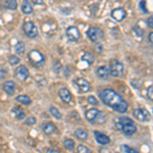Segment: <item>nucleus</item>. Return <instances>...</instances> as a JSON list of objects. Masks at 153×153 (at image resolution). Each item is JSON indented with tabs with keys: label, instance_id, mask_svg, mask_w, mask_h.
<instances>
[{
	"label": "nucleus",
	"instance_id": "9d476101",
	"mask_svg": "<svg viewBox=\"0 0 153 153\" xmlns=\"http://www.w3.org/2000/svg\"><path fill=\"white\" fill-rule=\"evenodd\" d=\"M75 84L79 89V92H81V93H86L90 90V83L83 78L76 79L75 81Z\"/></svg>",
	"mask_w": 153,
	"mask_h": 153
},
{
	"label": "nucleus",
	"instance_id": "5701e85b",
	"mask_svg": "<svg viewBox=\"0 0 153 153\" xmlns=\"http://www.w3.org/2000/svg\"><path fill=\"white\" fill-rule=\"evenodd\" d=\"M25 50H26V45H25V43H23V42H19V43L16 45V47H14V51H16L19 55L24 54Z\"/></svg>",
	"mask_w": 153,
	"mask_h": 153
},
{
	"label": "nucleus",
	"instance_id": "4c0bfd02",
	"mask_svg": "<svg viewBox=\"0 0 153 153\" xmlns=\"http://www.w3.org/2000/svg\"><path fill=\"white\" fill-rule=\"evenodd\" d=\"M148 41H149L150 43H152L153 42V33L149 34V36H148Z\"/></svg>",
	"mask_w": 153,
	"mask_h": 153
},
{
	"label": "nucleus",
	"instance_id": "6e6552de",
	"mask_svg": "<svg viewBox=\"0 0 153 153\" xmlns=\"http://www.w3.org/2000/svg\"><path fill=\"white\" fill-rule=\"evenodd\" d=\"M23 29H24V32L29 38L33 39V38H36L38 36V29L37 27L35 26V24L33 22H26L23 26Z\"/></svg>",
	"mask_w": 153,
	"mask_h": 153
},
{
	"label": "nucleus",
	"instance_id": "f03ea898",
	"mask_svg": "<svg viewBox=\"0 0 153 153\" xmlns=\"http://www.w3.org/2000/svg\"><path fill=\"white\" fill-rule=\"evenodd\" d=\"M85 117L88 122L91 123V124H95V123L96 124H104L106 120L104 113L99 111L96 108H91V109L87 110Z\"/></svg>",
	"mask_w": 153,
	"mask_h": 153
},
{
	"label": "nucleus",
	"instance_id": "b1692460",
	"mask_svg": "<svg viewBox=\"0 0 153 153\" xmlns=\"http://www.w3.org/2000/svg\"><path fill=\"white\" fill-rule=\"evenodd\" d=\"M82 60H83V61H86V62L88 63V65H90L91 63L94 62V56H93L91 53L86 52V53L82 56Z\"/></svg>",
	"mask_w": 153,
	"mask_h": 153
},
{
	"label": "nucleus",
	"instance_id": "a211bd4d",
	"mask_svg": "<svg viewBox=\"0 0 153 153\" xmlns=\"http://www.w3.org/2000/svg\"><path fill=\"white\" fill-rule=\"evenodd\" d=\"M75 136L76 139L80 140V141H86L88 139V133L84 129H76Z\"/></svg>",
	"mask_w": 153,
	"mask_h": 153
},
{
	"label": "nucleus",
	"instance_id": "aec40b11",
	"mask_svg": "<svg viewBox=\"0 0 153 153\" xmlns=\"http://www.w3.org/2000/svg\"><path fill=\"white\" fill-rule=\"evenodd\" d=\"M22 11L24 12L25 14H30L33 12V6L31 5V3H30L29 1H27V0H25V1L22 3Z\"/></svg>",
	"mask_w": 153,
	"mask_h": 153
},
{
	"label": "nucleus",
	"instance_id": "c85d7f7f",
	"mask_svg": "<svg viewBox=\"0 0 153 153\" xmlns=\"http://www.w3.org/2000/svg\"><path fill=\"white\" fill-rule=\"evenodd\" d=\"M117 122H120L122 125H133L134 124V122H133L130 117H120V118H118Z\"/></svg>",
	"mask_w": 153,
	"mask_h": 153
},
{
	"label": "nucleus",
	"instance_id": "c9c22d12",
	"mask_svg": "<svg viewBox=\"0 0 153 153\" xmlns=\"http://www.w3.org/2000/svg\"><path fill=\"white\" fill-rule=\"evenodd\" d=\"M147 24H148V27H149L150 29H152V28H153V18H152V16H150V18L148 19Z\"/></svg>",
	"mask_w": 153,
	"mask_h": 153
},
{
	"label": "nucleus",
	"instance_id": "1a4fd4ad",
	"mask_svg": "<svg viewBox=\"0 0 153 153\" xmlns=\"http://www.w3.org/2000/svg\"><path fill=\"white\" fill-rule=\"evenodd\" d=\"M66 37L70 41L76 42L81 37L80 31L76 27H68V30H66Z\"/></svg>",
	"mask_w": 153,
	"mask_h": 153
},
{
	"label": "nucleus",
	"instance_id": "f8f14e48",
	"mask_svg": "<svg viewBox=\"0 0 153 153\" xmlns=\"http://www.w3.org/2000/svg\"><path fill=\"white\" fill-rule=\"evenodd\" d=\"M126 16H127V12L124 8L120 7V8H115L111 11V18L117 22H122L124 21Z\"/></svg>",
	"mask_w": 153,
	"mask_h": 153
},
{
	"label": "nucleus",
	"instance_id": "20e7f679",
	"mask_svg": "<svg viewBox=\"0 0 153 153\" xmlns=\"http://www.w3.org/2000/svg\"><path fill=\"white\" fill-rule=\"evenodd\" d=\"M29 58L31 60L32 65H34L35 66L41 68L44 65L45 63V57L42 53L39 52L38 50H31L29 53Z\"/></svg>",
	"mask_w": 153,
	"mask_h": 153
},
{
	"label": "nucleus",
	"instance_id": "4be33fe9",
	"mask_svg": "<svg viewBox=\"0 0 153 153\" xmlns=\"http://www.w3.org/2000/svg\"><path fill=\"white\" fill-rule=\"evenodd\" d=\"M4 6H5V8L8 9V10H16V7H18V2H16V0H8V1L5 2Z\"/></svg>",
	"mask_w": 153,
	"mask_h": 153
},
{
	"label": "nucleus",
	"instance_id": "423d86ee",
	"mask_svg": "<svg viewBox=\"0 0 153 153\" xmlns=\"http://www.w3.org/2000/svg\"><path fill=\"white\" fill-rule=\"evenodd\" d=\"M133 115L139 122H149L151 120V114L145 108H137L133 111Z\"/></svg>",
	"mask_w": 153,
	"mask_h": 153
},
{
	"label": "nucleus",
	"instance_id": "ddd939ff",
	"mask_svg": "<svg viewBox=\"0 0 153 153\" xmlns=\"http://www.w3.org/2000/svg\"><path fill=\"white\" fill-rule=\"evenodd\" d=\"M94 136L97 143H99L100 145H107L108 143L110 142V139L107 135L103 134V133H100L99 131H95L94 132Z\"/></svg>",
	"mask_w": 153,
	"mask_h": 153
},
{
	"label": "nucleus",
	"instance_id": "393cba45",
	"mask_svg": "<svg viewBox=\"0 0 153 153\" xmlns=\"http://www.w3.org/2000/svg\"><path fill=\"white\" fill-rule=\"evenodd\" d=\"M49 112L51 113V115H53V117L55 118H57V120H60V118L62 117V115L59 112V110L56 107H53V106H51V107L49 108Z\"/></svg>",
	"mask_w": 153,
	"mask_h": 153
},
{
	"label": "nucleus",
	"instance_id": "a19ab883",
	"mask_svg": "<svg viewBox=\"0 0 153 153\" xmlns=\"http://www.w3.org/2000/svg\"><path fill=\"white\" fill-rule=\"evenodd\" d=\"M16 153H19V152H16Z\"/></svg>",
	"mask_w": 153,
	"mask_h": 153
},
{
	"label": "nucleus",
	"instance_id": "2eb2a0df",
	"mask_svg": "<svg viewBox=\"0 0 153 153\" xmlns=\"http://www.w3.org/2000/svg\"><path fill=\"white\" fill-rule=\"evenodd\" d=\"M3 90L5 91V93H7L8 95H13L16 92V84L12 81H6L5 83H3Z\"/></svg>",
	"mask_w": 153,
	"mask_h": 153
},
{
	"label": "nucleus",
	"instance_id": "6ab92c4d",
	"mask_svg": "<svg viewBox=\"0 0 153 153\" xmlns=\"http://www.w3.org/2000/svg\"><path fill=\"white\" fill-rule=\"evenodd\" d=\"M11 113H12V115L16 118H18V120H23V118L26 117V113H25L19 107H13L11 109Z\"/></svg>",
	"mask_w": 153,
	"mask_h": 153
},
{
	"label": "nucleus",
	"instance_id": "473e14b6",
	"mask_svg": "<svg viewBox=\"0 0 153 153\" xmlns=\"http://www.w3.org/2000/svg\"><path fill=\"white\" fill-rule=\"evenodd\" d=\"M87 100H88V102L90 103V104H92V105H98L99 104V102H98V100L96 99V98L94 97V96H89V97L87 98Z\"/></svg>",
	"mask_w": 153,
	"mask_h": 153
},
{
	"label": "nucleus",
	"instance_id": "dca6fc26",
	"mask_svg": "<svg viewBox=\"0 0 153 153\" xmlns=\"http://www.w3.org/2000/svg\"><path fill=\"white\" fill-rule=\"evenodd\" d=\"M96 75H97L98 78L100 79H107L109 76V71H108V68L105 65L99 66V68L96 70Z\"/></svg>",
	"mask_w": 153,
	"mask_h": 153
},
{
	"label": "nucleus",
	"instance_id": "2f4dec72",
	"mask_svg": "<svg viewBox=\"0 0 153 153\" xmlns=\"http://www.w3.org/2000/svg\"><path fill=\"white\" fill-rule=\"evenodd\" d=\"M123 148H124L126 153H140L138 150H136V149H134V148L128 146V145H123Z\"/></svg>",
	"mask_w": 153,
	"mask_h": 153
},
{
	"label": "nucleus",
	"instance_id": "58836bf2",
	"mask_svg": "<svg viewBox=\"0 0 153 153\" xmlns=\"http://www.w3.org/2000/svg\"><path fill=\"white\" fill-rule=\"evenodd\" d=\"M46 153H59L57 150H54V149H48Z\"/></svg>",
	"mask_w": 153,
	"mask_h": 153
},
{
	"label": "nucleus",
	"instance_id": "ea45409f",
	"mask_svg": "<svg viewBox=\"0 0 153 153\" xmlns=\"http://www.w3.org/2000/svg\"><path fill=\"white\" fill-rule=\"evenodd\" d=\"M35 3H37V4H42V3H43V1H42V0H36Z\"/></svg>",
	"mask_w": 153,
	"mask_h": 153
},
{
	"label": "nucleus",
	"instance_id": "0eeeda50",
	"mask_svg": "<svg viewBox=\"0 0 153 153\" xmlns=\"http://www.w3.org/2000/svg\"><path fill=\"white\" fill-rule=\"evenodd\" d=\"M117 130H118L120 132H122L123 134L127 135V136H131L134 135L136 132H137V127L133 124V125H122L120 122H117L114 124Z\"/></svg>",
	"mask_w": 153,
	"mask_h": 153
},
{
	"label": "nucleus",
	"instance_id": "bb28decb",
	"mask_svg": "<svg viewBox=\"0 0 153 153\" xmlns=\"http://www.w3.org/2000/svg\"><path fill=\"white\" fill-rule=\"evenodd\" d=\"M76 153H91V151L87 146H85V145H83V144H80L76 147Z\"/></svg>",
	"mask_w": 153,
	"mask_h": 153
},
{
	"label": "nucleus",
	"instance_id": "412c9836",
	"mask_svg": "<svg viewBox=\"0 0 153 153\" xmlns=\"http://www.w3.org/2000/svg\"><path fill=\"white\" fill-rule=\"evenodd\" d=\"M16 100L24 105H30L32 103V100L30 99V97L27 95H19L16 98Z\"/></svg>",
	"mask_w": 153,
	"mask_h": 153
},
{
	"label": "nucleus",
	"instance_id": "7c9ffc66",
	"mask_svg": "<svg viewBox=\"0 0 153 153\" xmlns=\"http://www.w3.org/2000/svg\"><path fill=\"white\" fill-rule=\"evenodd\" d=\"M19 61H21V59H19L18 56H16V55H10V56H9V63H10L11 65H18Z\"/></svg>",
	"mask_w": 153,
	"mask_h": 153
},
{
	"label": "nucleus",
	"instance_id": "39448f33",
	"mask_svg": "<svg viewBox=\"0 0 153 153\" xmlns=\"http://www.w3.org/2000/svg\"><path fill=\"white\" fill-rule=\"evenodd\" d=\"M87 37L90 39V41L92 42H98L104 37V33L103 31L99 28H96V27H92V28H89L87 31Z\"/></svg>",
	"mask_w": 153,
	"mask_h": 153
},
{
	"label": "nucleus",
	"instance_id": "c756f323",
	"mask_svg": "<svg viewBox=\"0 0 153 153\" xmlns=\"http://www.w3.org/2000/svg\"><path fill=\"white\" fill-rule=\"evenodd\" d=\"M37 123V120L35 117H29L25 120V125L26 126H34Z\"/></svg>",
	"mask_w": 153,
	"mask_h": 153
},
{
	"label": "nucleus",
	"instance_id": "e433bc0d",
	"mask_svg": "<svg viewBox=\"0 0 153 153\" xmlns=\"http://www.w3.org/2000/svg\"><path fill=\"white\" fill-rule=\"evenodd\" d=\"M6 74H7V71L5 70H0V79L5 78Z\"/></svg>",
	"mask_w": 153,
	"mask_h": 153
},
{
	"label": "nucleus",
	"instance_id": "9b49d317",
	"mask_svg": "<svg viewBox=\"0 0 153 153\" xmlns=\"http://www.w3.org/2000/svg\"><path fill=\"white\" fill-rule=\"evenodd\" d=\"M14 75H16V79H19V81L24 82V81H26L29 78V71L25 65H21L16 70Z\"/></svg>",
	"mask_w": 153,
	"mask_h": 153
},
{
	"label": "nucleus",
	"instance_id": "f257e3e1",
	"mask_svg": "<svg viewBox=\"0 0 153 153\" xmlns=\"http://www.w3.org/2000/svg\"><path fill=\"white\" fill-rule=\"evenodd\" d=\"M100 98L104 104L120 113H125L129 107L127 101H125L115 91L111 89H104L101 91Z\"/></svg>",
	"mask_w": 153,
	"mask_h": 153
},
{
	"label": "nucleus",
	"instance_id": "f704fd0d",
	"mask_svg": "<svg viewBox=\"0 0 153 153\" xmlns=\"http://www.w3.org/2000/svg\"><path fill=\"white\" fill-rule=\"evenodd\" d=\"M139 6H140V8L142 9V11L144 12V13H147V9H146V1H141L139 3Z\"/></svg>",
	"mask_w": 153,
	"mask_h": 153
},
{
	"label": "nucleus",
	"instance_id": "7ed1b4c3",
	"mask_svg": "<svg viewBox=\"0 0 153 153\" xmlns=\"http://www.w3.org/2000/svg\"><path fill=\"white\" fill-rule=\"evenodd\" d=\"M108 71H109L110 76H114V78H120L124 74V65L117 59H113V60L110 61Z\"/></svg>",
	"mask_w": 153,
	"mask_h": 153
},
{
	"label": "nucleus",
	"instance_id": "a878e982",
	"mask_svg": "<svg viewBox=\"0 0 153 153\" xmlns=\"http://www.w3.org/2000/svg\"><path fill=\"white\" fill-rule=\"evenodd\" d=\"M63 146L68 150H73L74 148H75V142L71 139H65V141H63Z\"/></svg>",
	"mask_w": 153,
	"mask_h": 153
},
{
	"label": "nucleus",
	"instance_id": "4468645a",
	"mask_svg": "<svg viewBox=\"0 0 153 153\" xmlns=\"http://www.w3.org/2000/svg\"><path fill=\"white\" fill-rule=\"evenodd\" d=\"M59 97H60V99L63 101L65 103H68L71 102V93L70 92V90L66 88H61L60 90H59Z\"/></svg>",
	"mask_w": 153,
	"mask_h": 153
},
{
	"label": "nucleus",
	"instance_id": "f3484780",
	"mask_svg": "<svg viewBox=\"0 0 153 153\" xmlns=\"http://www.w3.org/2000/svg\"><path fill=\"white\" fill-rule=\"evenodd\" d=\"M42 130H43V132L45 133L46 135H51L56 131V127L52 123H44V124L42 125Z\"/></svg>",
	"mask_w": 153,
	"mask_h": 153
},
{
	"label": "nucleus",
	"instance_id": "72a5a7b5",
	"mask_svg": "<svg viewBox=\"0 0 153 153\" xmlns=\"http://www.w3.org/2000/svg\"><path fill=\"white\" fill-rule=\"evenodd\" d=\"M152 90H153V86H149V88H148V90H147V96H148V98H149L150 100L152 101L153 99V92H152Z\"/></svg>",
	"mask_w": 153,
	"mask_h": 153
},
{
	"label": "nucleus",
	"instance_id": "cd10ccee",
	"mask_svg": "<svg viewBox=\"0 0 153 153\" xmlns=\"http://www.w3.org/2000/svg\"><path fill=\"white\" fill-rule=\"evenodd\" d=\"M133 32H134L135 35L137 37H143V35H144V30L140 28L138 25H136L134 28H133Z\"/></svg>",
	"mask_w": 153,
	"mask_h": 153
}]
</instances>
